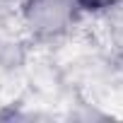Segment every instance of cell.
<instances>
[{"instance_id":"6da1fadb","label":"cell","mask_w":123,"mask_h":123,"mask_svg":"<svg viewBox=\"0 0 123 123\" xmlns=\"http://www.w3.org/2000/svg\"><path fill=\"white\" fill-rule=\"evenodd\" d=\"M75 7V0H29L27 19L41 34H58L73 22Z\"/></svg>"},{"instance_id":"7a4b0ae2","label":"cell","mask_w":123,"mask_h":123,"mask_svg":"<svg viewBox=\"0 0 123 123\" xmlns=\"http://www.w3.org/2000/svg\"><path fill=\"white\" fill-rule=\"evenodd\" d=\"M118 3H121V0H75L77 7L92 10V12H97V10H109V7H113V5H118Z\"/></svg>"}]
</instances>
